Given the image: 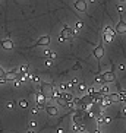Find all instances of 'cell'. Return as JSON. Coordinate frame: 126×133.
<instances>
[{
    "label": "cell",
    "mask_w": 126,
    "mask_h": 133,
    "mask_svg": "<svg viewBox=\"0 0 126 133\" xmlns=\"http://www.w3.org/2000/svg\"><path fill=\"white\" fill-rule=\"evenodd\" d=\"M111 104H113V102L110 101V98H109V97H104V100L101 101V105H103V107H110Z\"/></svg>",
    "instance_id": "16"
},
{
    "label": "cell",
    "mask_w": 126,
    "mask_h": 133,
    "mask_svg": "<svg viewBox=\"0 0 126 133\" xmlns=\"http://www.w3.org/2000/svg\"><path fill=\"white\" fill-rule=\"evenodd\" d=\"M19 105H21L22 108H26L28 107V101L26 100H19Z\"/></svg>",
    "instance_id": "26"
},
{
    "label": "cell",
    "mask_w": 126,
    "mask_h": 133,
    "mask_svg": "<svg viewBox=\"0 0 126 133\" xmlns=\"http://www.w3.org/2000/svg\"><path fill=\"white\" fill-rule=\"evenodd\" d=\"M75 102H73V101H70V102H67V108H72V110H75Z\"/></svg>",
    "instance_id": "27"
},
{
    "label": "cell",
    "mask_w": 126,
    "mask_h": 133,
    "mask_svg": "<svg viewBox=\"0 0 126 133\" xmlns=\"http://www.w3.org/2000/svg\"><path fill=\"white\" fill-rule=\"evenodd\" d=\"M38 113H40V110H38V108H32V110H31V114H34V116H37Z\"/></svg>",
    "instance_id": "29"
},
{
    "label": "cell",
    "mask_w": 126,
    "mask_h": 133,
    "mask_svg": "<svg viewBox=\"0 0 126 133\" xmlns=\"http://www.w3.org/2000/svg\"><path fill=\"white\" fill-rule=\"evenodd\" d=\"M35 101H37V105H38L37 108H38V110H40V108H43V107H47V105H46V101H47V98L43 95L41 92L35 94Z\"/></svg>",
    "instance_id": "3"
},
{
    "label": "cell",
    "mask_w": 126,
    "mask_h": 133,
    "mask_svg": "<svg viewBox=\"0 0 126 133\" xmlns=\"http://www.w3.org/2000/svg\"><path fill=\"white\" fill-rule=\"evenodd\" d=\"M119 95H120L122 102H125V104H126V91H119Z\"/></svg>",
    "instance_id": "24"
},
{
    "label": "cell",
    "mask_w": 126,
    "mask_h": 133,
    "mask_svg": "<svg viewBox=\"0 0 126 133\" xmlns=\"http://www.w3.org/2000/svg\"><path fill=\"white\" fill-rule=\"evenodd\" d=\"M28 70H29V66L28 64H22L19 67V75H28Z\"/></svg>",
    "instance_id": "14"
},
{
    "label": "cell",
    "mask_w": 126,
    "mask_h": 133,
    "mask_svg": "<svg viewBox=\"0 0 126 133\" xmlns=\"http://www.w3.org/2000/svg\"><path fill=\"white\" fill-rule=\"evenodd\" d=\"M50 41H51L50 37H49V35H44V37H41V38L37 41V45H49Z\"/></svg>",
    "instance_id": "10"
},
{
    "label": "cell",
    "mask_w": 126,
    "mask_h": 133,
    "mask_svg": "<svg viewBox=\"0 0 126 133\" xmlns=\"http://www.w3.org/2000/svg\"><path fill=\"white\" fill-rule=\"evenodd\" d=\"M8 108H9V110L15 108V102H8Z\"/></svg>",
    "instance_id": "31"
},
{
    "label": "cell",
    "mask_w": 126,
    "mask_h": 133,
    "mask_svg": "<svg viewBox=\"0 0 126 133\" xmlns=\"http://www.w3.org/2000/svg\"><path fill=\"white\" fill-rule=\"evenodd\" d=\"M56 133H65V130H63V129H57V130H56Z\"/></svg>",
    "instance_id": "39"
},
{
    "label": "cell",
    "mask_w": 126,
    "mask_h": 133,
    "mask_svg": "<svg viewBox=\"0 0 126 133\" xmlns=\"http://www.w3.org/2000/svg\"><path fill=\"white\" fill-rule=\"evenodd\" d=\"M57 41H59V42H65V41H66V40H65V38H63L62 35H59V38H57Z\"/></svg>",
    "instance_id": "33"
},
{
    "label": "cell",
    "mask_w": 126,
    "mask_h": 133,
    "mask_svg": "<svg viewBox=\"0 0 126 133\" xmlns=\"http://www.w3.org/2000/svg\"><path fill=\"white\" fill-rule=\"evenodd\" d=\"M117 10L120 13H123V12H125V6H123V5H117Z\"/></svg>",
    "instance_id": "28"
},
{
    "label": "cell",
    "mask_w": 126,
    "mask_h": 133,
    "mask_svg": "<svg viewBox=\"0 0 126 133\" xmlns=\"http://www.w3.org/2000/svg\"><path fill=\"white\" fill-rule=\"evenodd\" d=\"M93 133H101V132H100V129H97V130H94Z\"/></svg>",
    "instance_id": "40"
},
{
    "label": "cell",
    "mask_w": 126,
    "mask_h": 133,
    "mask_svg": "<svg viewBox=\"0 0 126 133\" xmlns=\"http://www.w3.org/2000/svg\"><path fill=\"white\" fill-rule=\"evenodd\" d=\"M75 35H76V29H72V28H69V26H65L63 31H62V37H63L66 41L67 40H72Z\"/></svg>",
    "instance_id": "2"
},
{
    "label": "cell",
    "mask_w": 126,
    "mask_h": 133,
    "mask_svg": "<svg viewBox=\"0 0 126 133\" xmlns=\"http://www.w3.org/2000/svg\"><path fill=\"white\" fill-rule=\"evenodd\" d=\"M29 126H31V129H35V127H37V121H31Z\"/></svg>",
    "instance_id": "32"
},
{
    "label": "cell",
    "mask_w": 126,
    "mask_h": 133,
    "mask_svg": "<svg viewBox=\"0 0 126 133\" xmlns=\"http://www.w3.org/2000/svg\"><path fill=\"white\" fill-rule=\"evenodd\" d=\"M44 54H46V56H47V57H50L51 51H50V50H46V51H44Z\"/></svg>",
    "instance_id": "34"
},
{
    "label": "cell",
    "mask_w": 126,
    "mask_h": 133,
    "mask_svg": "<svg viewBox=\"0 0 126 133\" xmlns=\"http://www.w3.org/2000/svg\"><path fill=\"white\" fill-rule=\"evenodd\" d=\"M103 41L104 42H111L113 41V37H111V35H107V34H103Z\"/></svg>",
    "instance_id": "19"
},
{
    "label": "cell",
    "mask_w": 126,
    "mask_h": 133,
    "mask_svg": "<svg viewBox=\"0 0 126 133\" xmlns=\"http://www.w3.org/2000/svg\"><path fill=\"white\" fill-rule=\"evenodd\" d=\"M123 114H125V117H126V107L123 108Z\"/></svg>",
    "instance_id": "41"
},
{
    "label": "cell",
    "mask_w": 126,
    "mask_h": 133,
    "mask_svg": "<svg viewBox=\"0 0 126 133\" xmlns=\"http://www.w3.org/2000/svg\"><path fill=\"white\" fill-rule=\"evenodd\" d=\"M103 78H104L106 83L113 82V81L116 79V76H114V73H113V72H106V73H103Z\"/></svg>",
    "instance_id": "8"
},
{
    "label": "cell",
    "mask_w": 126,
    "mask_h": 133,
    "mask_svg": "<svg viewBox=\"0 0 126 133\" xmlns=\"http://www.w3.org/2000/svg\"><path fill=\"white\" fill-rule=\"evenodd\" d=\"M87 2H84V0H78V2H75V8L76 10H79V12H85L87 10Z\"/></svg>",
    "instance_id": "6"
},
{
    "label": "cell",
    "mask_w": 126,
    "mask_h": 133,
    "mask_svg": "<svg viewBox=\"0 0 126 133\" xmlns=\"http://www.w3.org/2000/svg\"><path fill=\"white\" fill-rule=\"evenodd\" d=\"M46 111L49 113V116H57L59 114V110H57V107H54V105H47L46 107Z\"/></svg>",
    "instance_id": "9"
},
{
    "label": "cell",
    "mask_w": 126,
    "mask_h": 133,
    "mask_svg": "<svg viewBox=\"0 0 126 133\" xmlns=\"http://www.w3.org/2000/svg\"><path fill=\"white\" fill-rule=\"evenodd\" d=\"M6 82H8V81H6L5 78H3V79H0V85H3V83H6Z\"/></svg>",
    "instance_id": "37"
},
{
    "label": "cell",
    "mask_w": 126,
    "mask_h": 133,
    "mask_svg": "<svg viewBox=\"0 0 126 133\" xmlns=\"http://www.w3.org/2000/svg\"><path fill=\"white\" fill-rule=\"evenodd\" d=\"M40 92H41L47 100H51L53 95H54V86H53L51 83L44 82V83H41V89H40Z\"/></svg>",
    "instance_id": "1"
},
{
    "label": "cell",
    "mask_w": 126,
    "mask_h": 133,
    "mask_svg": "<svg viewBox=\"0 0 126 133\" xmlns=\"http://www.w3.org/2000/svg\"><path fill=\"white\" fill-rule=\"evenodd\" d=\"M62 98H63V100H66L67 102H70V101L73 100V95H72L70 92H63V95H62Z\"/></svg>",
    "instance_id": "15"
},
{
    "label": "cell",
    "mask_w": 126,
    "mask_h": 133,
    "mask_svg": "<svg viewBox=\"0 0 126 133\" xmlns=\"http://www.w3.org/2000/svg\"><path fill=\"white\" fill-rule=\"evenodd\" d=\"M78 91L79 92H87L88 91V86H87V85H85V83H79V85H78Z\"/></svg>",
    "instance_id": "18"
},
{
    "label": "cell",
    "mask_w": 126,
    "mask_h": 133,
    "mask_svg": "<svg viewBox=\"0 0 126 133\" xmlns=\"http://www.w3.org/2000/svg\"><path fill=\"white\" fill-rule=\"evenodd\" d=\"M109 98H110V101H111V102H120V95H119V94H110L109 95Z\"/></svg>",
    "instance_id": "13"
},
{
    "label": "cell",
    "mask_w": 126,
    "mask_h": 133,
    "mask_svg": "<svg viewBox=\"0 0 126 133\" xmlns=\"http://www.w3.org/2000/svg\"><path fill=\"white\" fill-rule=\"evenodd\" d=\"M50 58H56V53H54V51H51V54H50Z\"/></svg>",
    "instance_id": "36"
},
{
    "label": "cell",
    "mask_w": 126,
    "mask_h": 133,
    "mask_svg": "<svg viewBox=\"0 0 126 133\" xmlns=\"http://www.w3.org/2000/svg\"><path fill=\"white\" fill-rule=\"evenodd\" d=\"M46 66H47V67L51 66V61H50V60H47V61H46Z\"/></svg>",
    "instance_id": "38"
},
{
    "label": "cell",
    "mask_w": 126,
    "mask_h": 133,
    "mask_svg": "<svg viewBox=\"0 0 126 133\" xmlns=\"http://www.w3.org/2000/svg\"><path fill=\"white\" fill-rule=\"evenodd\" d=\"M73 129H75L76 132H85L84 124H73Z\"/></svg>",
    "instance_id": "20"
},
{
    "label": "cell",
    "mask_w": 126,
    "mask_h": 133,
    "mask_svg": "<svg viewBox=\"0 0 126 133\" xmlns=\"http://www.w3.org/2000/svg\"><path fill=\"white\" fill-rule=\"evenodd\" d=\"M95 83H106L103 75H97V76H95Z\"/></svg>",
    "instance_id": "23"
},
{
    "label": "cell",
    "mask_w": 126,
    "mask_h": 133,
    "mask_svg": "<svg viewBox=\"0 0 126 133\" xmlns=\"http://www.w3.org/2000/svg\"><path fill=\"white\" fill-rule=\"evenodd\" d=\"M5 76H6V72H5V70H3V69L0 67V79H3Z\"/></svg>",
    "instance_id": "30"
},
{
    "label": "cell",
    "mask_w": 126,
    "mask_h": 133,
    "mask_svg": "<svg viewBox=\"0 0 126 133\" xmlns=\"http://www.w3.org/2000/svg\"><path fill=\"white\" fill-rule=\"evenodd\" d=\"M103 32L104 34H107V35H111V37H114V35H116V31H114V29H113V28H111V26H104V29H103Z\"/></svg>",
    "instance_id": "12"
},
{
    "label": "cell",
    "mask_w": 126,
    "mask_h": 133,
    "mask_svg": "<svg viewBox=\"0 0 126 133\" xmlns=\"http://www.w3.org/2000/svg\"><path fill=\"white\" fill-rule=\"evenodd\" d=\"M5 79L6 81H18L19 79V75H18V72H15V70H10V72H6V76H5Z\"/></svg>",
    "instance_id": "5"
},
{
    "label": "cell",
    "mask_w": 126,
    "mask_h": 133,
    "mask_svg": "<svg viewBox=\"0 0 126 133\" xmlns=\"http://www.w3.org/2000/svg\"><path fill=\"white\" fill-rule=\"evenodd\" d=\"M104 123H106V124L110 123V117H104Z\"/></svg>",
    "instance_id": "35"
},
{
    "label": "cell",
    "mask_w": 126,
    "mask_h": 133,
    "mask_svg": "<svg viewBox=\"0 0 126 133\" xmlns=\"http://www.w3.org/2000/svg\"><path fill=\"white\" fill-rule=\"evenodd\" d=\"M100 94L103 95V97H109L110 95V91H109V86H103L100 89Z\"/></svg>",
    "instance_id": "17"
},
{
    "label": "cell",
    "mask_w": 126,
    "mask_h": 133,
    "mask_svg": "<svg viewBox=\"0 0 126 133\" xmlns=\"http://www.w3.org/2000/svg\"><path fill=\"white\" fill-rule=\"evenodd\" d=\"M103 56H104V47H103V45H97V47L94 48V57L101 58Z\"/></svg>",
    "instance_id": "7"
},
{
    "label": "cell",
    "mask_w": 126,
    "mask_h": 133,
    "mask_svg": "<svg viewBox=\"0 0 126 133\" xmlns=\"http://www.w3.org/2000/svg\"><path fill=\"white\" fill-rule=\"evenodd\" d=\"M2 47H3L5 50H12V48H13V41H12V40H3V41H2Z\"/></svg>",
    "instance_id": "11"
},
{
    "label": "cell",
    "mask_w": 126,
    "mask_h": 133,
    "mask_svg": "<svg viewBox=\"0 0 126 133\" xmlns=\"http://www.w3.org/2000/svg\"><path fill=\"white\" fill-rule=\"evenodd\" d=\"M28 133H35V132H32V130H29V132H28Z\"/></svg>",
    "instance_id": "42"
},
{
    "label": "cell",
    "mask_w": 126,
    "mask_h": 133,
    "mask_svg": "<svg viewBox=\"0 0 126 133\" xmlns=\"http://www.w3.org/2000/svg\"><path fill=\"white\" fill-rule=\"evenodd\" d=\"M57 104H59V105H62V107H67V101L66 100H63V98H57Z\"/></svg>",
    "instance_id": "22"
},
{
    "label": "cell",
    "mask_w": 126,
    "mask_h": 133,
    "mask_svg": "<svg viewBox=\"0 0 126 133\" xmlns=\"http://www.w3.org/2000/svg\"><path fill=\"white\" fill-rule=\"evenodd\" d=\"M82 28H84V22H82V21H76L75 29H76V31H79V29H82Z\"/></svg>",
    "instance_id": "21"
},
{
    "label": "cell",
    "mask_w": 126,
    "mask_h": 133,
    "mask_svg": "<svg viewBox=\"0 0 126 133\" xmlns=\"http://www.w3.org/2000/svg\"><path fill=\"white\" fill-rule=\"evenodd\" d=\"M116 34H126V22L125 21H119V24L114 28Z\"/></svg>",
    "instance_id": "4"
},
{
    "label": "cell",
    "mask_w": 126,
    "mask_h": 133,
    "mask_svg": "<svg viewBox=\"0 0 126 133\" xmlns=\"http://www.w3.org/2000/svg\"><path fill=\"white\" fill-rule=\"evenodd\" d=\"M29 81H31V82H40V78H38V76L37 75H29Z\"/></svg>",
    "instance_id": "25"
}]
</instances>
